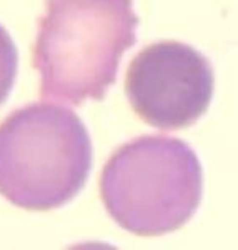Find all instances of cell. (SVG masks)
Returning a JSON list of instances; mask_svg holds the SVG:
<instances>
[{"label": "cell", "instance_id": "6da1fadb", "mask_svg": "<svg viewBox=\"0 0 238 250\" xmlns=\"http://www.w3.org/2000/svg\"><path fill=\"white\" fill-rule=\"evenodd\" d=\"M137 27L134 0H47L34 45L40 97L74 105L102 100Z\"/></svg>", "mask_w": 238, "mask_h": 250}, {"label": "cell", "instance_id": "7a4b0ae2", "mask_svg": "<svg viewBox=\"0 0 238 250\" xmlns=\"http://www.w3.org/2000/svg\"><path fill=\"white\" fill-rule=\"evenodd\" d=\"M92 168V142L74 110L30 104L0 122V195L30 212L75 199Z\"/></svg>", "mask_w": 238, "mask_h": 250}, {"label": "cell", "instance_id": "3957f363", "mask_svg": "<svg viewBox=\"0 0 238 250\" xmlns=\"http://www.w3.org/2000/svg\"><path fill=\"white\" fill-rule=\"evenodd\" d=\"M203 193V170L183 140L143 135L122 145L105 164L100 197L125 230L159 237L183 227Z\"/></svg>", "mask_w": 238, "mask_h": 250}, {"label": "cell", "instance_id": "277c9868", "mask_svg": "<svg viewBox=\"0 0 238 250\" xmlns=\"http://www.w3.org/2000/svg\"><path fill=\"white\" fill-rule=\"evenodd\" d=\"M215 75L210 62L187 43L165 40L132 59L125 94L145 124L162 130L190 127L208 110Z\"/></svg>", "mask_w": 238, "mask_h": 250}, {"label": "cell", "instance_id": "5b68a950", "mask_svg": "<svg viewBox=\"0 0 238 250\" xmlns=\"http://www.w3.org/2000/svg\"><path fill=\"white\" fill-rule=\"evenodd\" d=\"M19 52L10 34L0 25V105L7 100L17 79Z\"/></svg>", "mask_w": 238, "mask_h": 250}]
</instances>
